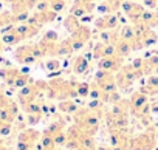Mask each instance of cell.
Here are the masks:
<instances>
[{"instance_id":"obj_1","label":"cell","mask_w":158,"mask_h":150,"mask_svg":"<svg viewBox=\"0 0 158 150\" xmlns=\"http://www.w3.org/2000/svg\"><path fill=\"white\" fill-rule=\"evenodd\" d=\"M74 121H76V125L82 132H85L92 136H95V133L99 130V118L89 107L87 108H79L74 113Z\"/></svg>"},{"instance_id":"obj_2","label":"cell","mask_w":158,"mask_h":150,"mask_svg":"<svg viewBox=\"0 0 158 150\" xmlns=\"http://www.w3.org/2000/svg\"><path fill=\"white\" fill-rule=\"evenodd\" d=\"M156 141V133L150 128L130 141V150H153Z\"/></svg>"},{"instance_id":"obj_3","label":"cell","mask_w":158,"mask_h":150,"mask_svg":"<svg viewBox=\"0 0 158 150\" xmlns=\"http://www.w3.org/2000/svg\"><path fill=\"white\" fill-rule=\"evenodd\" d=\"M92 37V31L87 25H81L76 31L71 33V42H73V51H77L81 50L87 42L89 39Z\"/></svg>"},{"instance_id":"obj_4","label":"cell","mask_w":158,"mask_h":150,"mask_svg":"<svg viewBox=\"0 0 158 150\" xmlns=\"http://www.w3.org/2000/svg\"><path fill=\"white\" fill-rule=\"evenodd\" d=\"M121 8H123L124 13L127 14V19H129V20H132L133 23L141 22V16H143V13H144V6H143V5H139V3H136V2H130V0H124Z\"/></svg>"},{"instance_id":"obj_5","label":"cell","mask_w":158,"mask_h":150,"mask_svg":"<svg viewBox=\"0 0 158 150\" xmlns=\"http://www.w3.org/2000/svg\"><path fill=\"white\" fill-rule=\"evenodd\" d=\"M98 67H99V70H106V71H110V73L119 71L123 68V57L118 56V54L102 57L101 60H98Z\"/></svg>"},{"instance_id":"obj_6","label":"cell","mask_w":158,"mask_h":150,"mask_svg":"<svg viewBox=\"0 0 158 150\" xmlns=\"http://www.w3.org/2000/svg\"><path fill=\"white\" fill-rule=\"evenodd\" d=\"M95 25L98 30L101 31H106V30H115L118 28L119 25V20H118V16L116 14H104L101 17H98L95 20Z\"/></svg>"},{"instance_id":"obj_7","label":"cell","mask_w":158,"mask_h":150,"mask_svg":"<svg viewBox=\"0 0 158 150\" xmlns=\"http://www.w3.org/2000/svg\"><path fill=\"white\" fill-rule=\"evenodd\" d=\"M149 101V96L147 95H144L143 91H135L133 95H132V98H130V101H129V107H130V110H132V113H135V111H138L141 107H144L146 104H149L147 102Z\"/></svg>"},{"instance_id":"obj_8","label":"cell","mask_w":158,"mask_h":150,"mask_svg":"<svg viewBox=\"0 0 158 150\" xmlns=\"http://www.w3.org/2000/svg\"><path fill=\"white\" fill-rule=\"evenodd\" d=\"M139 91H143L147 96H155L158 95V74H150V78L147 79L146 85L139 88Z\"/></svg>"},{"instance_id":"obj_9","label":"cell","mask_w":158,"mask_h":150,"mask_svg":"<svg viewBox=\"0 0 158 150\" xmlns=\"http://www.w3.org/2000/svg\"><path fill=\"white\" fill-rule=\"evenodd\" d=\"M89 68H90V63L84 56H76L74 60L71 62V70L76 74H84L89 71Z\"/></svg>"},{"instance_id":"obj_10","label":"cell","mask_w":158,"mask_h":150,"mask_svg":"<svg viewBox=\"0 0 158 150\" xmlns=\"http://www.w3.org/2000/svg\"><path fill=\"white\" fill-rule=\"evenodd\" d=\"M39 136H40L39 132H36V130H33V128H28V130H23V132L20 133L19 141H20V142H27V144L34 145V144L37 142Z\"/></svg>"},{"instance_id":"obj_11","label":"cell","mask_w":158,"mask_h":150,"mask_svg":"<svg viewBox=\"0 0 158 150\" xmlns=\"http://www.w3.org/2000/svg\"><path fill=\"white\" fill-rule=\"evenodd\" d=\"M115 48H116V54H118V56H121L123 59H124V57H127V56L133 51L132 43H130L129 40H124V39H119V40L116 42Z\"/></svg>"},{"instance_id":"obj_12","label":"cell","mask_w":158,"mask_h":150,"mask_svg":"<svg viewBox=\"0 0 158 150\" xmlns=\"http://www.w3.org/2000/svg\"><path fill=\"white\" fill-rule=\"evenodd\" d=\"M68 53H73V42H71V39L60 40L57 43V54L59 56H65Z\"/></svg>"},{"instance_id":"obj_13","label":"cell","mask_w":158,"mask_h":150,"mask_svg":"<svg viewBox=\"0 0 158 150\" xmlns=\"http://www.w3.org/2000/svg\"><path fill=\"white\" fill-rule=\"evenodd\" d=\"M59 110H60L62 113H71V115H74V113L79 110V107H77L73 101L65 99V101H60V102H59Z\"/></svg>"},{"instance_id":"obj_14","label":"cell","mask_w":158,"mask_h":150,"mask_svg":"<svg viewBox=\"0 0 158 150\" xmlns=\"http://www.w3.org/2000/svg\"><path fill=\"white\" fill-rule=\"evenodd\" d=\"M64 127H65V124H64V121H56V122H53V124H50L47 128H45V135H50V136H56L57 133H60V132H64Z\"/></svg>"},{"instance_id":"obj_15","label":"cell","mask_w":158,"mask_h":150,"mask_svg":"<svg viewBox=\"0 0 158 150\" xmlns=\"http://www.w3.org/2000/svg\"><path fill=\"white\" fill-rule=\"evenodd\" d=\"M64 25H65V28H67L70 33H73V31H76L79 26H81V22H79V19H77L76 16L70 14V16L64 20Z\"/></svg>"},{"instance_id":"obj_16","label":"cell","mask_w":158,"mask_h":150,"mask_svg":"<svg viewBox=\"0 0 158 150\" xmlns=\"http://www.w3.org/2000/svg\"><path fill=\"white\" fill-rule=\"evenodd\" d=\"M119 36H121V39L132 42V40L135 39V31H133V26H132V25H124V26L121 28V31H119Z\"/></svg>"},{"instance_id":"obj_17","label":"cell","mask_w":158,"mask_h":150,"mask_svg":"<svg viewBox=\"0 0 158 150\" xmlns=\"http://www.w3.org/2000/svg\"><path fill=\"white\" fill-rule=\"evenodd\" d=\"M141 42H143V45H144V48L146 47H150V45H153V43H156L158 42V36L149 28L147 30V33L144 34V37L141 39Z\"/></svg>"},{"instance_id":"obj_18","label":"cell","mask_w":158,"mask_h":150,"mask_svg":"<svg viewBox=\"0 0 158 150\" xmlns=\"http://www.w3.org/2000/svg\"><path fill=\"white\" fill-rule=\"evenodd\" d=\"M76 90H77L79 98H89L90 96V84H87V82H77Z\"/></svg>"},{"instance_id":"obj_19","label":"cell","mask_w":158,"mask_h":150,"mask_svg":"<svg viewBox=\"0 0 158 150\" xmlns=\"http://www.w3.org/2000/svg\"><path fill=\"white\" fill-rule=\"evenodd\" d=\"M20 39H22V36L17 33V30H11V33H8V34L3 36V42H5V43H10V45L17 43Z\"/></svg>"},{"instance_id":"obj_20","label":"cell","mask_w":158,"mask_h":150,"mask_svg":"<svg viewBox=\"0 0 158 150\" xmlns=\"http://www.w3.org/2000/svg\"><path fill=\"white\" fill-rule=\"evenodd\" d=\"M50 8L56 13L62 11L65 8V0H50Z\"/></svg>"},{"instance_id":"obj_21","label":"cell","mask_w":158,"mask_h":150,"mask_svg":"<svg viewBox=\"0 0 158 150\" xmlns=\"http://www.w3.org/2000/svg\"><path fill=\"white\" fill-rule=\"evenodd\" d=\"M42 115H44V113H27V121H28V124H30V125H34V124L40 122Z\"/></svg>"},{"instance_id":"obj_22","label":"cell","mask_w":158,"mask_h":150,"mask_svg":"<svg viewBox=\"0 0 158 150\" xmlns=\"http://www.w3.org/2000/svg\"><path fill=\"white\" fill-rule=\"evenodd\" d=\"M10 133H11V122L0 124V136H8Z\"/></svg>"},{"instance_id":"obj_23","label":"cell","mask_w":158,"mask_h":150,"mask_svg":"<svg viewBox=\"0 0 158 150\" xmlns=\"http://www.w3.org/2000/svg\"><path fill=\"white\" fill-rule=\"evenodd\" d=\"M47 70L48 71H57V70H60V62L59 60H50L47 63Z\"/></svg>"},{"instance_id":"obj_24","label":"cell","mask_w":158,"mask_h":150,"mask_svg":"<svg viewBox=\"0 0 158 150\" xmlns=\"http://www.w3.org/2000/svg\"><path fill=\"white\" fill-rule=\"evenodd\" d=\"M144 2V6H147V8H158V2L156 0H143Z\"/></svg>"},{"instance_id":"obj_25","label":"cell","mask_w":158,"mask_h":150,"mask_svg":"<svg viewBox=\"0 0 158 150\" xmlns=\"http://www.w3.org/2000/svg\"><path fill=\"white\" fill-rule=\"evenodd\" d=\"M150 111L152 113H158V101H155V102L150 104Z\"/></svg>"},{"instance_id":"obj_26","label":"cell","mask_w":158,"mask_h":150,"mask_svg":"<svg viewBox=\"0 0 158 150\" xmlns=\"http://www.w3.org/2000/svg\"><path fill=\"white\" fill-rule=\"evenodd\" d=\"M96 150H110V147L109 145H99V147H96Z\"/></svg>"},{"instance_id":"obj_27","label":"cell","mask_w":158,"mask_h":150,"mask_svg":"<svg viewBox=\"0 0 158 150\" xmlns=\"http://www.w3.org/2000/svg\"><path fill=\"white\" fill-rule=\"evenodd\" d=\"M42 150H56V147L54 148H42Z\"/></svg>"},{"instance_id":"obj_28","label":"cell","mask_w":158,"mask_h":150,"mask_svg":"<svg viewBox=\"0 0 158 150\" xmlns=\"http://www.w3.org/2000/svg\"><path fill=\"white\" fill-rule=\"evenodd\" d=\"M11 2H14V0H11Z\"/></svg>"},{"instance_id":"obj_29","label":"cell","mask_w":158,"mask_h":150,"mask_svg":"<svg viewBox=\"0 0 158 150\" xmlns=\"http://www.w3.org/2000/svg\"><path fill=\"white\" fill-rule=\"evenodd\" d=\"M156 2H158V0H156Z\"/></svg>"},{"instance_id":"obj_30","label":"cell","mask_w":158,"mask_h":150,"mask_svg":"<svg viewBox=\"0 0 158 150\" xmlns=\"http://www.w3.org/2000/svg\"><path fill=\"white\" fill-rule=\"evenodd\" d=\"M135 2H136V0H135Z\"/></svg>"}]
</instances>
